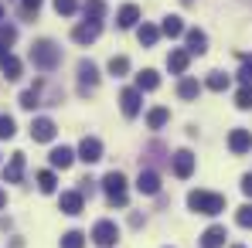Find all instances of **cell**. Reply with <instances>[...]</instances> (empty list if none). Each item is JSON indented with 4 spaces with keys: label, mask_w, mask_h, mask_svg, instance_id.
<instances>
[{
    "label": "cell",
    "mask_w": 252,
    "mask_h": 248,
    "mask_svg": "<svg viewBox=\"0 0 252 248\" xmlns=\"http://www.w3.org/2000/svg\"><path fill=\"white\" fill-rule=\"evenodd\" d=\"M235 106H239V109H252V85H242V88L235 92Z\"/></svg>",
    "instance_id": "32"
},
{
    "label": "cell",
    "mask_w": 252,
    "mask_h": 248,
    "mask_svg": "<svg viewBox=\"0 0 252 248\" xmlns=\"http://www.w3.org/2000/svg\"><path fill=\"white\" fill-rule=\"evenodd\" d=\"M239 82L252 85V55H242V68H239Z\"/></svg>",
    "instance_id": "35"
},
{
    "label": "cell",
    "mask_w": 252,
    "mask_h": 248,
    "mask_svg": "<svg viewBox=\"0 0 252 248\" xmlns=\"http://www.w3.org/2000/svg\"><path fill=\"white\" fill-rule=\"evenodd\" d=\"M242 194H246V197H252V173H246V177H242Z\"/></svg>",
    "instance_id": "39"
},
{
    "label": "cell",
    "mask_w": 252,
    "mask_h": 248,
    "mask_svg": "<svg viewBox=\"0 0 252 248\" xmlns=\"http://www.w3.org/2000/svg\"><path fill=\"white\" fill-rule=\"evenodd\" d=\"M55 10L65 14V17H72V14L79 10V3H75V0H55Z\"/></svg>",
    "instance_id": "38"
},
{
    "label": "cell",
    "mask_w": 252,
    "mask_h": 248,
    "mask_svg": "<svg viewBox=\"0 0 252 248\" xmlns=\"http://www.w3.org/2000/svg\"><path fill=\"white\" fill-rule=\"evenodd\" d=\"M14 133H17V126L10 116H0V139H14Z\"/></svg>",
    "instance_id": "36"
},
{
    "label": "cell",
    "mask_w": 252,
    "mask_h": 248,
    "mask_svg": "<svg viewBox=\"0 0 252 248\" xmlns=\"http://www.w3.org/2000/svg\"><path fill=\"white\" fill-rule=\"evenodd\" d=\"M92 242L99 248H113L116 242H120V228H116V221H95V228H92V235H89Z\"/></svg>",
    "instance_id": "4"
},
{
    "label": "cell",
    "mask_w": 252,
    "mask_h": 248,
    "mask_svg": "<svg viewBox=\"0 0 252 248\" xmlns=\"http://www.w3.org/2000/svg\"><path fill=\"white\" fill-rule=\"evenodd\" d=\"M95 85H99V68L82 58V61H79V92L89 95V92H95Z\"/></svg>",
    "instance_id": "5"
},
{
    "label": "cell",
    "mask_w": 252,
    "mask_h": 248,
    "mask_svg": "<svg viewBox=\"0 0 252 248\" xmlns=\"http://www.w3.org/2000/svg\"><path fill=\"white\" fill-rule=\"evenodd\" d=\"M126 72H129V58H123V55H113V58H109V75L123 79Z\"/></svg>",
    "instance_id": "29"
},
{
    "label": "cell",
    "mask_w": 252,
    "mask_h": 248,
    "mask_svg": "<svg viewBox=\"0 0 252 248\" xmlns=\"http://www.w3.org/2000/svg\"><path fill=\"white\" fill-rule=\"evenodd\" d=\"M41 3L44 0H21V17H38V10H41Z\"/></svg>",
    "instance_id": "33"
},
{
    "label": "cell",
    "mask_w": 252,
    "mask_h": 248,
    "mask_svg": "<svg viewBox=\"0 0 252 248\" xmlns=\"http://www.w3.org/2000/svg\"><path fill=\"white\" fill-rule=\"evenodd\" d=\"M177 95H181L184 102L198 99V95H201V82H198V79H181V85H177Z\"/></svg>",
    "instance_id": "20"
},
{
    "label": "cell",
    "mask_w": 252,
    "mask_h": 248,
    "mask_svg": "<svg viewBox=\"0 0 252 248\" xmlns=\"http://www.w3.org/2000/svg\"><path fill=\"white\" fill-rule=\"evenodd\" d=\"M205 85H208L211 92H225V88H228V75H225V72H211Z\"/></svg>",
    "instance_id": "30"
},
{
    "label": "cell",
    "mask_w": 252,
    "mask_h": 248,
    "mask_svg": "<svg viewBox=\"0 0 252 248\" xmlns=\"http://www.w3.org/2000/svg\"><path fill=\"white\" fill-rule=\"evenodd\" d=\"M31 61H34V68H41V72H55L58 68V61H62V48L55 41H34L31 48Z\"/></svg>",
    "instance_id": "2"
},
{
    "label": "cell",
    "mask_w": 252,
    "mask_h": 248,
    "mask_svg": "<svg viewBox=\"0 0 252 248\" xmlns=\"http://www.w3.org/2000/svg\"><path fill=\"white\" fill-rule=\"evenodd\" d=\"M82 14H85V21H95V24H99V21L106 17V3H102V0H85Z\"/></svg>",
    "instance_id": "22"
},
{
    "label": "cell",
    "mask_w": 252,
    "mask_h": 248,
    "mask_svg": "<svg viewBox=\"0 0 252 248\" xmlns=\"http://www.w3.org/2000/svg\"><path fill=\"white\" fill-rule=\"evenodd\" d=\"M7 55H10V51H7V48H3V44H0V61H3V58H7Z\"/></svg>",
    "instance_id": "40"
},
{
    "label": "cell",
    "mask_w": 252,
    "mask_h": 248,
    "mask_svg": "<svg viewBox=\"0 0 252 248\" xmlns=\"http://www.w3.org/2000/svg\"><path fill=\"white\" fill-rule=\"evenodd\" d=\"M160 34H167V38H181V34H184V21H181L177 14L164 17V24H160Z\"/></svg>",
    "instance_id": "24"
},
{
    "label": "cell",
    "mask_w": 252,
    "mask_h": 248,
    "mask_svg": "<svg viewBox=\"0 0 252 248\" xmlns=\"http://www.w3.org/2000/svg\"><path fill=\"white\" fill-rule=\"evenodd\" d=\"M188 207H191V211H198V214L215 218V214H221V211H225V197H221V194H215V191H191V194H188Z\"/></svg>",
    "instance_id": "1"
},
{
    "label": "cell",
    "mask_w": 252,
    "mask_h": 248,
    "mask_svg": "<svg viewBox=\"0 0 252 248\" xmlns=\"http://www.w3.org/2000/svg\"><path fill=\"white\" fill-rule=\"evenodd\" d=\"M167 119H170V112L164 109V106H157V109H150V112H147V126H150V129H164Z\"/></svg>",
    "instance_id": "26"
},
{
    "label": "cell",
    "mask_w": 252,
    "mask_h": 248,
    "mask_svg": "<svg viewBox=\"0 0 252 248\" xmlns=\"http://www.w3.org/2000/svg\"><path fill=\"white\" fill-rule=\"evenodd\" d=\"M48 160H51V166H55V170H68V166H72V160H75V153H72L68 146H55Z\"/></svg>",
    "instance_id": "18"
},
{
    "label": "cell",
    "mask_w": 252,
    "mask_h": 248,
    "mask_svg": "<svg viewBox=\"0 0 252 248\" xmlns=\"http://www.w3.org/2000/svg\"><path fill=\"white\" fill-rule=\"evenodd\" d=\"M232 248H246V245H232Z\"/></svg>",
    "instance_id": "43"
},
{
    "label": "cell",
    "mask_w": 252,
    "mask_h": 248,
    "mask_svg": "<svg viewBox=\"0 0 252 248\" xmlns=\"http://www.w3.org/2000/svg\"><path fill=\"white\" fill-rule=\"evenodd\" d=\"M136 191L140 194H147V197H154L157 191H160V177H157V170H140V177H136Z\"/></svg>",
    "instance_id": "11"
},
{
    "label": "cell",
    "mask_w": 252,
    "mask_h": 248,
    "mask_svg": "<svg viewBox=\"0 0 252 248\" xmlns=\"http://www.w3.org/2000/svg\"><path fill=\"white\" fill-rule=\"evenodd\" d=\"M62 248H85V235L82 231H65L62 235Z\"/></svg>",
    "instance_id": "31"
},
{
    "label": "cell",
    "mask_w": 252,
    "mask_h": 248,
    "mask_svg": "<svg viewBox=\"0 0 252 248\" xmlns=\"http://www.w3.org/2000/svg\"><path fill=\"white\" fill-rule=\"evenodd\" d=\"M38 191H41V194H55V191H58V177H55L51 170H41V173H38Z\"/></svg>",
    "instance_id": "27"
},
{
    "label": "cell",
    "mask_w": 252,
    "mask_h": 248,
    "mask_svg": "<svg viewBox=\"0 0 252 248\" xmlns=\"http://www.w3.org/2000/svg\"><path fill=\"white\" fill-rule=\"evenodd\" d=\"M136 21H140V7H136V3L120 7V14H116V24H120V28H136Z\"/></svg>",
    "instance_id": "19"
},
{
    "label": "cell",
    "mask_w": 252,
    "mask_h": 248,
    "mask_svg": "<svg viewBox=\"0 0 252 248\" xmlns=\"http://www.w3.org/2000/svg\"><path fill=\"white\" fill-rule=\"evenodd\" d=\"M235 221H239V228H252V204H242V207H239Z\"/></svg>",
    "instance_id": "37"
},
{
    "label": "cell",
    "mask_w": 252,
    "mask_h": 248,
    "mask_svg": "<svg viewBox=\"0 0 252 248\" xmlns=\"http://www.w3.org/2000/svg\"><path fill=\"white\" fill-rule=\"evenodd\" d=\"M14 41H17V28H14V24H0V44L10 48Z\"/></svg>",
    "instance_id": "34"
},
{
    "label": "cell",
    "mask_w": 252,
    "mask_h": 248,
    "mask_svg": "<svg viewBox=\"0 0 252 248\" xmlns=\"http://www.w3.org/2000/svg\"><path fill=\"white\" fill-rule=\"evenodd\" d=\"M157 85H160V75H157L154 68H147V72L136 75V92H154Z\"/></svg>",
    "instance_id": "21"
},
{
    "label": "cell",
    "mask_w": 252,
    "mask_h": 248,
    "mask_svg": "<svg viewBox=\"0 0 252 248\" xmlns=\"http://www.w3.org/2000/svg\"><path fill=\"white\" fill-rule=\"evenodd\" d=\"M188 65H191V55H188L184 48H177V51H170V55H167V68L174 72V75H184Z\"/></svg>",
    "instance_id": "16"
},
{
    "label": "cell",
    "mask_w": 252,
    "mask_h": 248,
    "mask_svg": "<svg viewBox=\"0 0 252 248\" xmlns=\"http://www.w3.org/2000/svg\"><path fill=\"white\" fill-rule=\"evenodd\" d=\"M3 204H7V194H3V191H0V211H3Z\"/></svg>",
    "instance_id": "41"
},
{
    "label": "cell",
    "mask_w": 252,
    "mask_h": 248,
    "mask_svg": "<svg viewBox=\"0 0 252 248\" xmlns=\"http://www.w3.org/2000/svg\"><path fill=\"white\" fill-rule=\"evenodd\" d=\"M55 133H58V126L51 123L48 116H38V119L31 123V139H34V143H51Z\"/></svg>",
    "instance_id": "7"
},
{
    "label": "cell",
    "mask_w": 252,
    "mask_h": 248,
    "mask_svg": "<svg viewBox=\"0 0 252 248\" xmlns=\"http://www.w3.org/2000/svg\"><path fill=\"white\" fill-rule=\"evenodd\" d=\"M0 72H3L7 82H17V79H21V61H17L14 55H7V58L0 61Z\"/></svg>",
    "instance_id": "25"
},
{
    "label": "cell",
    "mask_w": 252,
    "mask_h": 248,
    "mask_svg": "<svg viewBox=\"0 0 252 248\" xmlns=\"http://www.w3.org/2000/svg\"><path fill=\"white\" fill-rule=\"evenodd\" d=\"M21 177H24V153H14L10 164L3 166V180L7 184H21Z\"/></svg>",
    "instance_id": "15"
},
{
    "label": "cell",
    "mask_w": 252,
    "mask_h": 248,
    "mask_svg": "<svg viewBox=\"0 0 252 248\" xmlns=\"http://www.w3.org/2000/svg\"><path fill=\"white\" fill-rule=\"evenodd\" d=\"M136 38H140L143 48H154L157 38H160V28H154V24H140V28H136Z\"/></svg>",
    "instance_id": "23"
},
{
    "label": "cell",
    "mask_w": 252,
    "mask_h": 248,
    "mask_svg": "<svg viewBox=\"0 0 252 248\" xmlns=\"http://www.w3.org/2000/svg\"><path fill=\"white\" fill-rule=\"evenodd\" d=\"M102 34V24H95V21H85V24H79L75 31H72V41L75 44H92L95 38Z\"/></svg>",
    "instance_id": "12"
},
{
    "label": "cell",
    "mask_w": 252,
    "mask_h": 248,
    "mask_svg": "<svg viewBox=\"0 0 252 248\" xmlns=\"http://www.w3.org/2000/svg\"><path fill=\"white\" fill-rule=\"evenodd\" d=\"M0 21H3V3H0Z\"/></svg>",
    "instance_id": "42"
},
{
    "label": "cell",
    "mask_w": 252,
    "mask_h": 248,
    "mask_svg": "<svg viewBox=\"0 0 252 248\" xmlns=\"http://www.w3.org/2000/svg\"><path fill=\"white\" fill-rule=\"evenodd\" d=\"M140 102H143V95H140L136 88H123V92H120V109H123L126 119L140 116Z\"/></svg>",
    "instance_id": "9"
},
{
    "label": "cell",
    "mask_w": 252,
    "mask_h": 248,
    "mask_svg": "<svg viewBox=\"0 0 252 248\" xmlns=\"http://www.w3.org/2000/svg\"><path fill=\"white\" fill-rule=\"evenodd\" d=\"M184 38H188V55H205L208 51V34L201 31V28H191V31H184Z\"/></svg>",
    "instance_id": "13"
},
{
    "label": "cell",
    "mask_w": 252,
    "mask_h": 248,
    "mask_svg": "<svg viewBox=\"0 0 252 248\" xmlns=\"http://www.w3.org/2000/svg\"><path fill=\"white\" fill-rule=\"evenodd\" d=\"M79 160L82 164H99L102 160V143L95 136H85L82 143H79Z\"/></svg>",
    "instance_id": "8"
},
{
    "label": "cell",
    "mask_w": 252,
    "mask_h": 248,
    "mask_svg": "<svg viewBox=\"0 0 252 248\" xmlns=\"http://www.w3.org/2000/svg\"><path fill=\"white\" fill-rule=\"evenodd\" d=\"M170 160H174V164H170V166H174V177L188 180V177L194 173V153H191V150H177Z\"/></svg>",
    "instance_id": "6"
},
{
    "label": "cell",
    "mask_w": 252,
    "mask_h": 248,
    "mask_svg": "<svg viewBox=\"0 0 252 248\" xmlns=\"http://www.w3.org/2000/svg\"><path fill=\"white\" fill-rule=\"evenodd\" d=\"M228 150H232L235 157L249 153L252 150V133L249 129H232V133H228Z\"/></svg>",
    "instance_id": "10"
},
{
    "label": "cell",
    "mask_w": 252,
    "mask_h": 248,
    "mask_svg": "<svg viewBox=\"0 0 252 248\" xmlns=\"http://www.w3.org/2000/svg\"><path fill=\"white\" fill-rule=\"evenodd\" d=\"M34 106H41V85L21 92V109H34Z\"/></svg>",
    "instance_id": "28"
},
{
    "label": "cell",
    "mask_w": 252,
    "mask_h": 248,
    "mask_svg": "<svg viewBox=\"0 0 252 248\" xmlns=\"http://www.w3.org/2000/svg\"><path fill=\"white\" fill-rule=\"evenodd\" d=\"M82 194L79 191H65L62 197H58V207H62V214H82Z\"/></svg>",
    "instance_id": "14"
},
{
    "label": "cell",
    "mask_w": 252,
    "mask_h": 248,
    "mask_svg": "<svg viewBox=\"0 0 252 248\" xmlns=\"http://www.w3.org/2000/svg\"><path fill=\"white\" fill-rule=\"evenodd\" d=\"M225 238H228V231H225L221 224H211L208 231L201 235V248H221V245H225Z\"/></svg>",
    "instance_id": "17"
},
{
    "label": "cell",
    "mask_w": 252,
    "mask_h": 248,
    "mask_svg": "<svg viewBox=\"0 0 252 248\" xmlns=\"http://www.w3.org/2000/svg\"><path fill=\"white\" fill-rule=\"evenodd\" d=\"M102 191H106V201L113 207H126L129 204V194H126V177L120 170H109L102 177Z\"/></svg>",
    "instance_id": "3"
}]
</instances>
